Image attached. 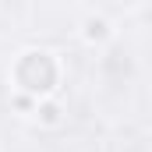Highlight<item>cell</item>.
Returning a JSON list of instances; mask_svg holds the SVG:
<instances>
[{"mask_svg": "<svg viewBox=\"0 0 152 152\" xmlns=\"http://www.w3.org/2000/svg\"><path fill=\"white\" fill-rule=\"evenodd\" d=\"M39 113H42V120H46V124H57V120H60V110H57L53 103H46V106H42Z\"/></svg>", "mask_w": 152, "mask_h": 152, "instance_id": "obj_2", "label": "cell"}, {"mask_svg": "<svg viewBox=\"0 0 152 152\" xmlns=\"http://www.w3.org/2000/svg\"><path fill=\"white\" fill-rule=\"evenodd\" d=\"M85 28H88V32H85L88 39H106V28H110V25H106L103 18H88V21H85Z\"/></svg>", "mask_w": 152, "mask_h": 152, "instance_id": "obj_1", "label": "cell"}]
</instances>
